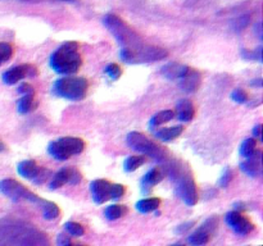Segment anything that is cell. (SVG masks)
Listing matches in <instances>:
<instances>
[{"mask_svg":"<svg viewBox=\"0 0 263 246\" xmlns=\"http://www.w3.org/2000/svg\"><path fill=\"white\" fill-rule=\"evenodd\" d=\"M103 23L121 45L119 57L123 62L131 64L155 62L165 59L169 55L166 49L145 44L140 35L116 14H107L103 18Z\"/></svg>","mask_w":263,"mask_h":246,"instance_id":"1","label":"cell"},{"mask_svg":"<svg viewBox=\"0 0 263 246\" xmlns=\"http://www.w3.org/2000/svg\"><path fill=\"white\" fill-rule=\"evenodd\" d=\"M165 173L176 184V192L184 203L189 206H194L198 203V189L194 181L191 172L187 165L182 164L179 160H167L163 162Z\"/></svg>","mask_w":263,"mask_h":246,"instance_id":"2","label":"cell"},{"mask_svg":"<svg viewBox=\"0 0 263 246\" xmlns=\"http://www.w3.org/2000/svg\"><path fill=\"white\" fill-rule=\"evenodd\" d=\"M50 67L58 75H74L80 69L82 58L76 41H67L55 50L50 57Z\"/></svg>","mask_w":263,"mask_h":246,"instance_id":"3","label":"cell"},{"mask_svg":"<svg viewBox=\"0 0 263 246\" xmlns=\"http://www.w3.org/2000/svg\"><path fill=\"white\" fill-rule=\"evenodd\" d=\"M126 141H127V145L130 146L131 149L140 153V154L148 155V157H150L152 159L157 160L159 163H163L170 158V152L166 149L165 146L155 144L154 141L147 137L144 133L133 131V132L127 135Z\"/></svg>","mask_w":263,"mask_h":246,"instance_id":"4","label":"cell"},{"mask_svg":"<svg viewBox=\"0 0 263 246\" xmlns=\"http://www.w3.org/2000/svg\"><path fill=\"white\" fill-rule=\"evenodd\" d=\"M87 89H89V82L84 77H63L57 80L53 85L54 95L72 101L85 99Z\"/></svg>","mask_w":263,"mask_h":246,"instance_id":"5","label":"cell"},{"mask_svg":"<svg viewBox=\"0 0 263 246\" xmlns=\"http://www.w3.org/2000/svg\"><path fill=\"white\" fill-rule=\"evenodd\" d=\"M85 149V141L80 137H60L48 146L50 157L57 160H67L74 155L81 154Z\"/></svg>","mask_w":263,"mask_h":246,"instance_id":"6","label":"cell"},{"mask_svg":"<svg viewBox=\"0 0 263 246\" xmlns=\"http://www.w3.org/2000/svg\"><path fill=\"white\" fill-rule=\"evenodd\" d=\"M0 192L13 201L26 200L30 201V203L39 204V205H41V203L44 201L43 199L39 198L38 195H35L27 187L23 186L21 182L13 179H6L0 181Z\"/></svg>","mask_w":263,"mask_h":246,"instance_id":"7","label":"cell"},{"mask_svg":"<svg viewBox=\"0 0 263 246\" xmlns=\"http://www.w3.org/2000/svg\"><path fill=\"white\" fill-rule=\"evenodd\" d=\"M218 226V219L216 217H212V218L207 219L204 225L201 228L193 232L191 235L187 237V242L191 243L194 246L199 245H206L211 240V236L213 235V232L216 231Z\"/></svg>","mask_w":263,"mask_h":246,"instance_id":"8","label":"cell"},{"mask_svg":"<svg viewBox=\"0 0 263 246\" xmlns=\"http://www.w3.org/2000/svg\"><path fill=\"white\" fill-rule=\"evenodd\" d=\"M39 73L38 68L31 64H21L6 71L2 80L6 85H16L17 82L25 80L26 77H35Z\"/></svg>","mask_w":263,"mask_h":246,"instance_id":"9","label":"cell"},{"mask_svg":"<svg viewBox=\"0 0 263 246\" xmlns=\"http://www.w3.org/2000/svg\"><path fill=\"white\" fill-rule=\"evenodd\" d=\"M225 221L226 223H227L228 227L233 228L238 235H249V233L254 230V225L250 222L247 217L243 216L239 210L228 212V213L226 214Z\"/></svg>","mask_w":263,"mask_h":246,"instance_id":"10","label":"cell"},{"mask_svg":"<svg viewBox=\"0 0 263 246\" xmlns=\"http://www.w3.org/2000/svg\"><path fill=\"white\" fill-rule=\"evenodd\" d=\"M81 180L82 176L77 169H75V168H63L58 173L54 174L49 187L52 190H57L59 187L64 186L65 184L77 185L79 182H81Z\"/></svg>","mask_w":263,"mask_h":246,"instance_id":"11","label":"cell"},{"mask_svg":"<svg viewBox=\"0 0 263 246\" xmlns=\"http://www.w3.org/2000/svg\"><path fill=\"white\" fill-rule=\"evenodd\" d=\"M111 186L112 184L107 180H95L90 185V191H91L92 199L96 204H104L111 199Z\"/></svg>","mask_w":263,"mask_h":246,"instance_id":"12","label":"cell"},{"mask_svg":"<svg viewBox=\"0 0 263 246\" xmlns=\"http://www.w3.org/2000/svg\"><path fill=\"white\" fill-rule=\"evenodd\" d=\"M240 169L253 179L259 177L262 174V153L255 149L254 153L240 164Z\"/></svg>","mask_w":263,"mask_h":246,"instance_id":"13","label":"cell"},{"mask_svg":"<svg viewBox=\"0 0 263 246\" xmlns=\"http://www.w3.org/2000/svg\"><path fill=\"white\" fill-rule=\"evenodd\" d=\"M180 87L184 90L185 92H195L199 89L202 82L201 73L194 68H187L186 73L179 80Z\"/></svg>","mask_w":263,"mask_h":246,"instance_id":"14","label":"cell"},{"mask_svg":"<svg viewBox=\"0 0 263 246\" xmlns=\"http://www.w3.org/2000/svg\"><path fill=\"white\" fill-rule=\"evenodd\" d=\"M40 165L35 162V160H23L17 165V172L21 177L26 180H31L34 181L36 176H38L39 170H40Z\"/></svg>","mask_w":263,"mask_h":246,"instance_id":"15","label":"cell"},{"mask_svg":"<svg viewBox=\"0 0 263 246\" xmlns=\"http://www.w3.org/2000/svg\"><path fill=\"white\" fill-rule=\"evenodd\" d=\"M187 68H189L187 65L180 64V63H169V64H166L165 67H162L160 73H162L166 79L177 80V81H179L185 73H186Z\"/></svg>","mask_w":263,"mask_h":246,"instance_id":"16","label":"cell"},{"mask_svg":"<svg viewBox=\"0 0 263 246\" xmlns=\"http://www.w3.org/2000/svg\"><path fill=\"white\" fill-rule=\"evenodd\" d=\"M177 118L181 122H190L195 116V109L190 100H181L177 103Z\"/></svg>","mask_w":263,"mask_h":246,"instance_id":"17","label":"cell"},{"mask_svg":"<svg viewBox=\"0 0 263 246\" xmlns=\"http://www.w3.org/2000/svg\"><path fill=\"white\" fill-rule=\"evenodd\" d=\"M184 132V127L182 126H174V127H167L162 128V130L157 131L154 133V136L157 138H159L163 143H169V141L175 140L179 136H181V133Z\"/></svg>","mask_w":263,"mask_h":246,"instance_id":"18","label":"cell"},{"mask_svg":"<svg viewBox=\"0 0 263 246\" xmlns=\"http://www.w3.org/2000/svg\"><path fill=\"white\" fill-rule=\"evenodd\" d=\"M35 95H23L17 101V111L19 114H27L32 112L38 107V101L35 100Z\"/></svg>","mask_w":263,"mask_h":246,"instance_id":"19","label":"cell"},{"mask_svg":"<svg viewBox=\"0 0 263 246\" xmlns=\"http://www.w3.org/2000/svg\"><path fill=\"white\" fill-rule=\"evenodd\" d=\"M160 205V199L158 198H148L143 199V200L138 201L135 205L136 210L140 212V213H150V212H154L159 208Z\"/></svg>","mask_w":263,"mask_h":246,"instance_id":"20","label":"cell"},{"mask_svg":"<svg viewBox=\"0 0 263 246\" xmlns=\"http://www.w3.org/2000/svg\"><path fill=\"white\" fill-rule=\"evenodd\" d=\"M163 179V172L158 168H152V169L143 177L141 180V185L143 186H148V187H152L155 186L157 184H159Z\"/></svg>","mask_w":263,"mask_h":246,"instance_id":"21","label":"cell"},{"mask_svg":"<svg viewBox=\"0 0 263 246\" xmlns=\"http://www.w3.org/2000/svg\"><path fill=\"white\" fill-rule=\"evenodd\" d=\"M41 209H43V216L44 218L48 219V221H53V219H57L59 217L60 210L57 206V204L52 203V201L44 200L41 203Z\"/></svg>","mask_w":263,"mask_h":246,"instance_id":"22","label":"cell"},{"mask_svg":"<svg viewBox=\"0 0 263 246\" xmlns=\"http://www.w3.org/2000/svg\"><path fill=\"white\" fill-rule=\"evenodd\" d=\"M127 213V208L125 205H118V204H113V205L107 206L106 210H104V216L109 221H116L119 219L121 217H123Z\"/></svg>","mask_w":263,"mask_h":246,"instance_id":"23","label":"cell"},{"mask_svg":"<svg viewBox=\"0 0 263 246\" xmlns=\"http://www.w3.org/2000/svg\"><path fill=\"white\" fill-rule=\"evenodd\" d=\"M175 117V113L172 111H162L158 112L155 116L152 117V119L149 121V128L153 130L157 126H160L162 123H166V122L171 121L172 118Z\"/></svg>","mask_w":263,"mask_h":246,"instance_id":"24","label":"cell"},{"mask_svg":"<svg viewBox=\"0 0 263 246\" xmlns=\"http://www.w3.org/2000/svg\"><path fill=\"white\" fill-rule=\"evenodd\" d=\"M144 163V157H141V155H133V157H128L127 159L125 160L123 168H125L126 172H134V170L138 169V168L141 167Z\"/></svg>","mask_w":263,"mask_h":246,"instance_id":"25","label":"cell"},{"mask_svg":"<svg viewBox=\"0 0 263 246\" xmlns=\"http://www.w3.org/2000/svg\"><path fill=\"white\" fill-rule=\"evenodd\" d=\"M255 149H257V141H255V138H247V140L243 141L242 146H240V155L244 158H248L254 153Z\"/></svg>","mask_w":263,"mask_h":246,"instance_id":"26","label":"cell"},{"mask_svg":"<svg viewBox=\"0 0 263 246\" xmlns=\"http://www.w3.org/2000/svg\"><path fill=\"white\" fill-rule=\"evenodd\" d=\"M13 55V46L8 43H0V65L8 62Z\"/></svg>","mask_w":263,"mask_h":246,"instance_id":"27","label":"cell"},{"mask_svg":"<svg viewBox=\"0 0 263 246\" xmlns=\"http://www.w3.org/2000/svg\"><path fill=\"white\" fill-rule=\"evenodd\" d=\"M64 228L74 237H80V236H82L85 233V228L77 222H67L64 225Z\"/></svg>","mask_w":263,"mask_h":246,"instance_id":"28","label":"cell"},{"mask_svg":"<svg viewBox=\"0 0 263 246\" xmlns=\"http://www.w3.org/2000/svg\"><path fill=\"white\" fill-rule=\"evenodd\" d=\"M242 57L247 60H257V62H262V46H258L255 50H243Z\"/></svg>","mask_w":263,"mask_h":246,"instance_id":"29","label":"cell"},{"mask_svg":"<svg viewBox=\"0 0 263 246\" xmlns=\"http://www.w3.org/2000/svg\"><path fill=\"white\" fill-rule=\"evenodd\" d=\"M104 72H106L107 76H108L109 79L113 80V81L118 80L119 77H121V75H122V71H121L119 65L116 64V63H111V64L107 65Z\"/></svg>","mask_w":263,"mask_h":246,"instance_id":"30","label":"cell"},{"mask_svg":"<svg viewBox=\"0 0 263 246\" xmlns=\"http://www.w3.org/2000/svg\"><path fill=\"white\" fill-rule=\"evenodd\" d=\"M231 99L238 104H245L248 101V94L242 89H236L231 92Z\"/></svg>","mask_w":263,"mask_h":246,"instance_id":"31","label":"cell"},{"mask_svg":"<svg viewBox=\"0 0 263 246\" xmlns=\"http://www.w3.org/2000/svg\"><path fill=\"white\" fill-rule=\"evenodd\" d=\"M233 177H234V172L231 168H225V170L222 172V176H221L220 181H218V185L221 187H227L230 185V182L233 181Z\"/></svg>","mask_w":263,"mask_h":246,"instance_id":"32","label":"cell"},{"mask_svg":"<svg viewBox=\"0 0 263 246\" xmlns=\"http://www.w3.org/2000/svg\"><path fill=\"white\" fill-rule=\"evenodd\" d=\"M125 195V187L119 184H114L111 186V199H121Z\"/></svg>","mask_w":263,"mask_h":246,"instance_id":"33","label":"cell"},{"mask_svg":"<svg viewBox=\"0 0 263 246\" xmlns=\"http://www.w3.org/2000/svg\"><path fill=\"white\" fill-rule=\"evenodd\" d=\"M248 23H249V17L243 16V17H240V18L235 19V21L233 22V26H234V28L236 30V32H240V31L244 30V28L247 27Z\"/></svg>","mask_w":263,"mask_h":246,"instance_id":"34","label":"cell"},{"mask_svg":"<svg viewBox=\"0 0 263 246\" xmlns=\"http://www.w3.org/2000/svg\"><path fill=\"white\" fill-rule=\"evenodd\" d=\"M49 176H50V170L46 169V168H44V167H41L40 170H39L38 176L34 179V182H35L36 185H41V184H44L46 180L49 179Z\"/></svg>","mask_w":263,"mask_h":246,"instance_id":"35","label":"cell"},{"mask_svg":"<svg viewBox=\"0 0 263 246\" xmlns=\"http://www.w3.org/2000/svg\"><path fill=\"white\" fill-rule=\"evenodd\" d=\"M17 91L21 95H35V89L30 84H27V82H23V84L19 85Z\"/></svg>","mask_w":263,"mask_h":246,"instance_id":"36","label":"cell"},{"mask_svg":"<svg viewBox=\"0 0 263 246\" xmlns=\"http://www.w3.org/2000/svg\"><path fill=\"white\" fill-rule=\"evenodd\" d=\"M57 242H58V245L65 246V245H70V243H71V240H70V237H68V236L62 235V233H60V235H58Z\"/></svg>","mask_w":263,"mask_h":246,"instance_id":"37","label":"cell"},{"mask_svg":"<svg viewBox=\"0 0 263 246\" xmlns=\"http://www.w3.org/2000/svg\"><path fill=\"white\" fill-rule=\"evenodd\" d=\"M193 225H194V222L185 223V225L180 226V227L177 228V230H176V232H177V233H185V232H186L187 230H190V228L193 227Z\"/></svg>","mask_w":263,"mask_h":246,"instance_id":"38","label":"cell"},{"mask_svg":"<svg viewBox=\"0 0 263 246\" xmlns=\"http://www.w3.org/2000/svg\"><path fill=\"white\" fill-rule=\"evenodd\" d=\"M260 135H262V125H257L253 128V137L260 138Z\"/></svg>","mask_w":263,"mask_h":246,"instance_id":"39","label":"cell"},{"mask_svg":"<svg viewBox=\"0 0 263 246\" xmlns=\"http://www.w3.org/2000/svg\"><path fill=\"white\" fill-rule=\"evenodd\" d=\"M254 28H255V33L258 35V38L262 40V24H260V22H258V23L255 24Z\"/></svg>","mask_w":263,"mask_h":246,"instance_id":"40","label":"cell"},{"mask_svg":"<svg viewBox=\"0 0 263 246\" xmlns=\"http://www.w3.org/2000/svg\"><path fill=\"white\" fill-rule=\"evenodd\" d=\"M250 85H252V86H255V87H262V80L260 79L254 80V81L250 82Z\"/></svg>","mask_w":263,"mask_h":246,"instance_id":"41","label":"cell"},{"mask_svg":"<svg viewBox=\"0 0 263 246\" xmlns=\"http://www.w3.org/2000/svg\"><path fill=\"white\" fill-rule=\"evenodd\" d=\"M4 150H6V145H4V144L0 141V153L4 152Z\"/></svg>","mask_w":263,"mask_h":246,"instance_id":"42","label":"cell"},{"mask_svg":"<svg viewBox=\"0 0 263 246\" xmlns=\"http://www.w3.org/2000/svg\"><path fill=\"white\" fill-rule=\"evenodd\" d=\"M62 2H68V3H76L77 0H62Z\"/></svg>","mask_w":263,"mask_h":246,"instance_id":"43","label":"cell"},{"mask_svg":"<svg viewBox=\"0 0 263 246\" xmlns=\"http://www.w3.org/2000/svg\"><path fill=\"white\" fill-rule=\"evenodd\" d=\"M26 2H31V0H26Z\"/></svg>","mask_w":263,"mask_h":246,"instance_id":"44","label":"cell"}]
</instances>
